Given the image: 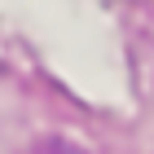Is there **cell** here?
Returning <instances> with one entry per match:
<instances>
[{"mask_svg":"<svg viewBox=\"0 0 154 154\" xmlns=\"http://www.w3.org/2000/svg\"><path fill=\"white\" fill-rule=\"evenodd\" d=\"M35 154H79V150H75V145H66V141H44Z\"/></svg>","mask_w":154,"mask_h":154,"instance_id":"cell-1","label":"cell"}]
</instances>
